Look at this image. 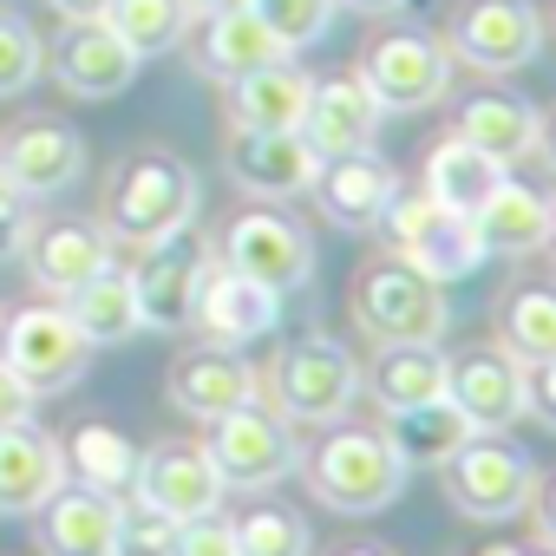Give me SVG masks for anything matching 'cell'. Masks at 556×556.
<instances>
[{"instance_id": "cell-1", "label": "cell", "mask_w": 556, "mask_h": 556, "mask_svg": "<svg viewBox=\"0 0 556 556\" xmlns=\"http://www.w3.org/2000/svg\"><path fill=\"white\" fill-rule=\"evenodd\" d=\"M197 216V170L170 151H138L112 170L105 190V236L125 249H157L184 236Z\"/></svg>"}, {"instance_id": "cell-2", "label": "cell", "mask_w": 556, "mask_h": 556, "mask_svg": "<svg viewBox=\"0 0 556 556\" xmlns=\"http://www.w3.org/2000/svg\"><path fill=\"white\" fill-rule=\"evenodd\" d=\"M302 471H308V491L328 510H348V517H374L406 491V458L374 426H334L302 458Z\"/></svg>"}, {"instance_id": "cell-3", "label": "cell", "mask_w": 556, "mask_h": 556, "mask_svg": "<svg viewBox=\"0 0 556 556\" xmlns=\"http://www.w3.org/2000/svg\"><path fill=\"white\" fill-rule=\"evenodd\" d=\"M380 236H387V249L400 255V262H413L426 282H465V275L478 268V262H491L484 249H478V229H471V216H458V210H445V203H432L426 190H393V203L380 210V223H374Z\"/></svg>"}, {"instance_id": "cell-4", "label": "cell", "mask_w": 556, "mask_h": 556, "mask_svg": "<svg viewBox=\"0 0 556 556\" xmlns=\"http://www.w3.org/2000/svg\"><path fill=\"white\" fill-rule=\"evenodd\" d=\"M439 478H445V497H452L465 517L504 523V517H517V510L530 504L536 458H530L523 445L497 439V432H471V439L439 465Z\"/></svg>"}, {"instance_id": "cell-5", "label": "cell", "mask_w": 556, "mask_h": 556, "mask_svg": "<svg viewBox=\"0 0 556 556\" xmlns=\"http://www.w3.org/2000/svg\"><path fill=\"white\" fill-rule=\"evenodd\" d=\"M354 321L374 334V341H439L452 308L439 295V282H426V275L413 262H374L361 268L354 282Z\"/></svg>"}, {"instance_id": "cell-6", "label": "cell", "mask_w": 556, "mask_h": 556, "mask_svg": "<svg viewBox=\"0 0 556 556\" xmlns=\"http://www.w3.org/2000/svg\"><path fill=\"white\" fill-rule=\"evenodd\" d=\"M203 452H210V465L223 471L229 491H268V484H282L302 465L289 419L255 406V400L236 406V413H223V419H210V445Z\"/></svg>"}, {"instance_id": "cell-7", "label": "cell", "mask_w": 556, "mask_h": 556, "mask_svg": "<svg viewBox=\"0 0 556 556\" xmlns=\"http://www.w3.org/2000/svg\"><path fill=\"white\" fill-rule=\"evenodd\" d=\"M86 334L66 321V308H21L14 321H0V367H8L34 400L66 393L86 374Z\"/></svg>"}, {"instance_id": "cell-8", "label": "cell", "mask_w": 556, "mask_h": 556, "mask_svg": "<svg viewBox=\"0 0 556 556\" xmlns=\"http://www.w3.org/2000/svg\"><path fill=\"white\" fill-rule=\"evenodd\" d=\"M354 393H361V367L341 341L308 334L275 361V406L302 426H334L354 406Z\"/></svg>"}, {"instance_id": "cell-9", "label": "cell", "mask_w": 556, "mask_h": 556, "mask_svg": "<svg viewBox=\"0 0 556 556\" xmlns=\"http://www.w3.org/2000/svg\"><path fill=\"white\" fill-rule=\"evenodd\" d=\"M223 262L249 282L275 289V295H295L308 275H315V242L295 216L282 210H242L229 229H223Z\"/></svg>"}, {"instance_id": "cell-10", "label": "cell", "mask_w": 556, "mask_h": 556, "mask_svg": "<svg viewBox=\"0 0 556 556\" xmlns=\"http://www.w3.org/2000/svg\"><path fill=\"white\" fill-rule=\"evenodd\" d=\"M361 86L380 99V112H426V105L445 99V86H452V53H445V40L419 34V27L387 34V40L367 47Z\"/></svg>"}, {"instance_id": "cell-11", "label": "cell", "mask_w": 556, "mask_h": 556, "mask_svg": "<svg viewBox=\"0 0 556 556\" xmlns=\"http://www.w3.org/2000/svg\"><path fill=\"white\" fill-rule=\"evenodd\" d=\"M536 47H543V21L530 0H465L445 40V53L478 73H517L536 60Z\"/></svg>"}, {"instance_id": "cell-12", "label": "cell", "mask_w": 556, "mask_h": 556, "mask_svg": "<svg viewBox=\"0 0 556 556\" xmlns=\"http://www.w3.org/2000/svg\"><path fill=\"white\" fill-rule=\"evenodd\" d=\"M275 321H282V295H275V289L236 275L223 255L203 262L197 308H190V328H203V341H216V348H249V341L275 334Z\"/></svg>"}, {"instance_id": "cell-13", "label": "cell", "mask_w": 556, "mask_h": 556, "mask_svg": "<svg viewBox=\"0 0 556 556\" xmlns=\"http://www.w3.org/2000/svg\"><path fill=\"white\" fill-rule=\"evenodd\" d=\"M223 491H229V484H223V471L210 465V452H203V445L170 439V445L138 452L131 497H138V504H151V510H164V517H177V523L210 517V510L223 504Z\"/></svg>"}, {"instance_id": "cell-14", "label": "cell", "mask_w": 556, "mask_h": 556, "mask_svg": "<svg viewBox=\"0 0 556 556\" xmlns=\"http://www.w3.org/2000/svg\"><path fill=\"white\" fill-rule=\"evenodd\" d=\"M315 203H321V216L334 223V229H374L380 223V210L393 203V190H400V177H393V164L367 144V151H334V157H321L315 164Z\"/></svg>"}, {"instance_id": "cell-15", "label": "cell", "mask_w": 556, "mask_h": 556, "mask_svg": "<svg viewBox=\"0 0 556 556\" xmlns=\"http://www.w3.org/2000/svg\"><path fill=\"white\" fill-rule=\"evenodd\" d=\"M0 164H8L21 197H60L79 184L86 170V144L66 118H21L8 138H0Z\"/></svg>"}, {"instance_id": "cell-16", "label": "cell", "mask_w": 556, "mask_h": 556, "mask_svg": "<svg viewBox=\"0 0 556 556\" xmlns=\"http://www.w3.org/2000/svg\"><path fill=\"white\" fill-rule=\"evenodd\" d=\"M118 497L66 478L40 510H34V536L47 556H118Z\"/></svg>"}, {"instance_id": "cell-17", "label": "cell", "mask_w": 556, "mask_h": 556, "mask_svg": "<svg viewBox=\"0 0 556 556\" xmlns=\"http://www.w3.org/2000/svg\"><path fill=\"white\" fill-rule=\"evenodd\" d=\"M27 268H34V282L47 295H73L79 282H92L99 268H112V236L86 216H53V223H34L27 229Z\"/></svg>"}, {"instance_id": "cell-18", "label": "cell", "mask_w": 556, "mask_h": 556, "mask_svg": "<svg viewBox=\"0 0 556 556\" xmlns=\"http://www.w3.org/2000/svg\"><path fill=\"white\" fill-rule=\"evenodd\" d=\"M138 53L105 21H66V40L53 47V73L73 99H118L138 79Z\"/></svg>"}, {"instance_id": "cell-19", "label": "cell", "mask_w": 556, "mask_h": 556, "mask_svg": "<svg viewBox=\"0 0 556 556\" xmlns=\"http://www.w3.org/2000/svg\"><path fill=\"white\" fill-rule=\"evenodd\" d=\"M203 249L190 242H157L138 268H131V289H138V315L151 334H184L190 328V308H197V282H203Z\"/></svg>"}, {"instance_id": "cell-20", "label": "cell", "mask_w": 556, "mask_h": 556, "mask_svg": "<svg viewBox=\"0 0 556 556\" xmlns=\"http://www.w3.org/2000/svg\"><path fill=\"white\" fill-rule=\"evenodd\" d=\"M321 151L302 131H236L229 138V177L249 197H302L315 184Z\"/></svg>"}, {"instance_id": "cell-21", "label": "cell", "mask_w": 556, "mask_h": 556, "mask_svg": "<svg viewBox=\"0 0 556 556\" xmlns=\"http://www.w3.org/2000/svg\"><path fill=\"white\" fill-rule=\"evenodd\" d=\"M445 400L478 426V432H504L523 413V380L517 361L504 348H471L458 361H445Z\"/></svg>"}, {"instance_id": "cell-22", "label": "cell", "mask_w": 556, "mask_h": 556, "mask_svg": "<svg viewBox=\"0 0 556 556\" xmlns=\"http://www.w3.org/2000/svg\"><path fill=\"white\" fill-rule=\"evenodd\" d=\"M66 484V452L53 432L27 426H0V517H34L53 491Z\"/></svg>"}, {"instance_id": "cell-23", "label": "cell", "mask_w": 556, "mask_h": 556, "mask_svg": "<svg viewBox=\"0 0 556 556\" xmlns=\"http://www.w3.org/2000/svg\"><path fill=\"white\" fill-rule=\"evenodd\" d=\"M164 393H170V406L177 413H190V419H223V413H236V406H249L255 400V374H249V361L236 354V348H197V354H184L177 367H170V380H164Z\"/></svg>"}, {"instance_id": "cell-24", "label": "cell", "mask_w": 556, "mask_h": 556, "mask_svg": "<svg viewBox=\"0 0 556 556\" xmlns=\"http://www.w3.org/2000/svg\"><path fill=\"white\" fill-rule=\"evenodd\" d=\"M380 99L361 86V73H341V79H315L308 92V112H302V138L334 157V151H367L374 131H380Z\"/></svg>"}, {"instance_id": "cell-25", "label": "cell", "mask_w": 556, "mask_h": 556, "mask_svg": "<svg viewBox=\"0 0 556 556\" xmlns=\"http://www.w3.org/2000/svg\"><path fill=\"white\" fill-rule=\"evenodd\" d=\"M308 92H315V79L282 53V60L229 79V125L236 131H302Z\"/></svg>"}, {"instance_id": "cell-26", "label": "cell", "mask_w": 556, "mask_h": 556, "mask_svg": "<svg viewBox=\"0 0 556 556\" xmlns=\"http://www.w3.org/2000/svg\"><path fill=\"white\" fill-rule=\"evenodd\" d=\"M471 229H478V249L484 255H536L543 236H549V197L530 190V184H517V177H504L478 203Z\"/></svg>"}, {"instance_id": "cell-27", "label": "cell", "mask_w": 556, "mask_h": 556, "mask_svg": "<svg viewBox=\"0 0 556 556\" xmlns=\"http://www.w3.org/2000/svg\"><path fill=\"white\" fill-rule=\"evenodd\" d=\"M66 302V321L86 334V348H118V341H131V334H144V315H138V289H131V275L112 262V268H99L92 282H79L73 295H60Z\"/></svg>"}, {"instance_id": "cell-28", "label": "cell", "mask_w": 556, "mask_h": 556, "mask_svg": "<svg viewBox=\"0 0 556 556\" xmlns=\"http://www.w3.org/2000/svg\"><path fill=\"white\" fill-rule=\"evenodd\" d=\"M268 60H282V40H275L268 27H262V14L255 8H236V14H203V34H197V66L210 73V79H242V73H255V66H268Z\"/></svg>"}, {"instance_id": "cell-29", "label": "cell", "mask_w": 556, "mask_h": 556, "mask_svg": "<svg viewBox=\"0 0 556 556\" xmlns=\"http://www.w3.org/2000/svg\"><path fill=\"white\" fill-rule=\"evenodd\" d=\"M367 393L387 413L439 400L445 393V354H439V341H380V354L367 361Z\"/></svg>"}, {"instance_id": "cell-30", "label": "cell", "mask_w": 556, "mask_h": 556, "mask_svg": "<svg viewBox=\"0 0 556 556\" xmlns=\"http://www.w3.org/2000/svg\"><path fill=\"white\" fill-rule=\"evenodd\" d=\"M380 432H387V445H393V452L406 458V471H413V465H445V458L478 432V426H471L445 393H439V400H419V406L387 413V426H380Z\"/></svg>"}, {"instance_id": "cell-31", "label": "cell", "mask_w": 556, "mask_h": 556, "mask_svg": "<svg viewBox=\"0 0 556 556\" xmlns=\"http://www.w3.org/2000/svg\"><path fill=\"white\" fill-rule=\"evenodd\" d=\"M497 184H504V164L484 157L478 144H465L458 131L439 138L432 157H426V197L445 203V210H458V216H478V203H484Z\"/></svg>"}, {"instance_id": "cell-32", "label": "cell", "mask_w": 556, "mask_h": 556, "mask_svg": "<svg viewBox=\"0 0 556 556\" xmlns=\"http://www.w3.org/2000/svg\"><path fill=\"white\" fill-rule=\"evenodd\" d=\"M458 138L478 144V151L497 157V164H517L523 151H536V112H530L523 99L484 92V99H465V105H458Z\"/></svg>"}, {"instance_id": "cell-33", "label": "cell", "mask_w": 556, "mask_h": 556, "mask_svg": "<svg viewBox=\"0 0 556 556\" xmlns=\"http://www.w3.org/2000/svg\"><path fill=\"white\" fill-rule=\"evenodd\" d=\"M60 452H66V478H79L105 497H125L131 478H138V445L118 426H79Z\"/></svg>"}, {"instance_id": "cell-34", "label": "cell", "mask_w": 556, "mask_h": 556, "mask_svg": "<svg viewBox=\"0 0 556 556\" xmlns=\"http://www.w3.org/2000/svg\"><path fill=\"white\" fill-rule=\"evenodd\" d=\"M105 27L138 53V60H157L184 40L190 27V0H112L105 8Z\"/></svg>"}, {"instance_id": "cell-35", "label": "cell", "mask_w": 556, "mask_h": 556, "mask_svg": "<svg viewBox=\"0 0 556 556\" xmlns=\"http://www.w3.org/2000/svg\"><path fill=\"white\" fill-rule=\"evenodd\" d=\"M504 354L510 361H549L556 354V289L504 295Z\"/></svg>"}, {"instance_id": "cell-36", "label": "cell", "mask_w": 556, "mask_h": 556, "mask_svg": "<svg viewBox=\"0 0 556 556\" xmlns=\"http://www.w3.org/2000/svg\"><path fill=\"white\" fill-rule=\"evenodd\" d=\"M236 556H308V523L282 504H262L236 523Z\"/></svg>"}, {"instance_id": "cell-37", "label": "cell", "mask_w": 556, "mask_h": 556, "mask_svg": "<svg viewBox=\"0 0 556 556\" xmlns=\"http://www.w3.org/2000/svg\"><path fill=\"white\" fill-rule=\"evenodd\" d=\"M255 14H262V27H268L275 40H282V53H302V47L328 40L334 0H255Z\"/></svg>"}, {"instance_id": "cell-38", "label": "cell", "mask_w": 556, "mask_h": 556, "mask_svg": "<svg viewBox=\"0 0 556 556\" xmlns=\"http://www.w3.org/2000/svg\"><path fill=\"white\" fill-rule=\"evenodd\" d=\"M47 66V40L27 21H0V99H21Z\"/></svg>"}, {"instance_id": "cell-39", "label": "cell", "mask_w": 556, "mask_h": 556, "mask_svg": "<svg viewBox=\"0 0 556 556\" xmlns=\"http://www.w3.org/2000/svg\"><path fill=\"white\" fill-rule=\"evenodd\" d=\"M170 543H177V517H164L138 497L118 510V556H170Z\"/></svg>"}, {"instance_id": "cell-40", "label": "cell", "mask_w": 556, "mask_h": 556, "mask_svg": "<svg viewBox=\"0 0 556 556\" xmlns=\"http://www.w3.org/2000/svg\"><path fill=\"white\" fill-rule=\"evenodd\" d=\"M170 556H236V523H223L216 510L210 517H190V523H177Z\"/></svg>"}, {"instance_id": "cell-41", "label": "cell", "mask_w": 556, "mask_h": 556, "mask_svg": "<svg viewBox=\"0 0 556 556\" xmlns=\"http://www.w3.org/2000/svg\"><path fill=\"white\" fill-rule=\"evenodd\" d=\"M517 380H523V413H536L556 432V354L549 361H517Z\"/></svg>"}, {"instance_id": "cell-42", "label": "cell", "mask_w": 556, "mask_h": 556, "mask_svg": "<svg viewBox=\"0 0 556 556\" xmlns=\"http://www.w3.org/2000/svg\"><path fill=\"white\" fill-rule=\"evenodd\" d=\"M27 203H0V262H14L21 249H27Z\"/></svg>"}, {"instance_id": "cell-43", "label": "cell", "mask_w": 556, "mask_h": 556, "mask_svg": "<svg viewBox=\"0 0 556 556\" xmlns=\"http://www.w3.org/2000/svg\"><path fill=\"white\" fill-rule=\"evenodd\" d=\"M27 419H34V393L0 367V426H27Z\"/></svg>"}, {"instance_id": "cell-44", "label": "cell", "mask_w": 556, "mask_h": 556, "mask_svg": "<svg viewBox=\"0 0 556 556\" xmlns=\"http://www.w3.org/2000/svg\"><path fill=\"white\" fill-rule=\"evenodd\" d=\"M530 517H536V530H543V543L556 549V471L530 484Z\"/></svg>"}, {"instance_id": "cell-45", "label": "cell", "mask_w": 556, "mask_h": 556, "mask_svg": "<svg viewBox=\"0 0 556 556\" xmlns=\"http://www.w3.org/2000/svg\"><path fill=\"white\" fill-rule=\"evenodd\" d=\"M105 8H112V0H53L60 21H105Z\"/></svg>"}, {"instance_id": "cell-46", "label": "cell", "mask_w": 556, "mask_h": 556, "mask_svg": "<svg viewBox=\"0 0 556 556\" xmlns=\"http://www.w3.org/2000/svg\"><path fill=\"white\" fill-rule=\"evenodd\" d=\"M536 151H543V164L556 170V112H549V118H536Z\"/></svg>"}, {"instance_id": "cell-47", "label": "cell", "mask_w": 556, "mask_h": 556, "mask_svg": "<svg viewBox=\"0 0 556 556\" xmlns=\"http://www.w3.org/2000/svg\"><path fill=\"white\" fill-rule=\"evenodd\" d=\"M236 8H255V0H190V14H236Z\"/></svg>"}, {"instance_id": "cell-48", "label": "cell", "mask_w": 556, "mask_h": 556, "mask_svg": "<svg viewBox=\"0 0 556 556\" xmlns=\"http://www.w3.org/2000/svg\"><path fill=\"white\" fill-rule=\"evenodd\" d=\"M348 8H361V14H400L406 0H348Z\"/></svg>"}, {"instance_id": "cell-49", "label": "cell", "mask_w": 556, "mask_h": 556, "mask_svg": "<svg viewBox=\"0 0 556 556\" xmlns=\"http://www.w3.org/2000/svg\"><path fill=\"white\" fill-rule=\"evenodd\" d=\"M484 556H549V549H523V543H491Z\"/></svg>"}, {"instance_id": "cell-50", "label": "cell", "mask_w": 556, "mask_h": 556, "mask_svg": "<svg viewBox=\"0 0 556 556\" xmlns=\"http://www.w3.org/2000/svg\"><path fill=\"white\" fill-rule=\"evenodd\" d=\"M0 203H27V197L14 190V177H8V164H0Z\"/></svg>"}, {"instance_id": "cell-51", "label": "cell", "mask_w": 556, "mask_h": 556, "mask_svg": "<svg viewBox=\"0 0 556 556\" xmlns=\"http://www.w3.org/2000/svg\"><path fill=\"white\" fill-rule=\"evenodd\" d=\"M334 556H393V549H380V543H348V549H334Z\"/></svg>"}, {"instance_id": "cell-52", "label": "cell", "mask_w": 556, "mask_h": 556, "mask_svg": "<svg viewBox=\"0 0 556 556\" xmlns=\"http://www.w3.org/2000/svg\"><path fill=\"white\" fill-rule=\"evenodd\" d=\"M543 249L556 255V203H549V236H543Z\"/></svg>"}]
</instances>
